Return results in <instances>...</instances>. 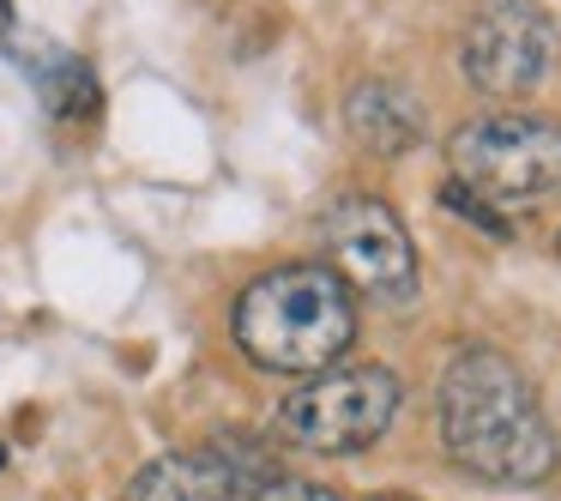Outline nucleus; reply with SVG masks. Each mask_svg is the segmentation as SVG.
Instances as JSON below:
<instances>
[{
  "label": "nucleus",
  "mask_w": 561,
  "mask_h": 501,
  "mask_svg": "<svg viewBox=\"0 0 561 501\" xmlns=\"http://www.w3.org/2000/svg\"><path fill=\"white\" fill-rule=\"evenodd\" d=\"M254 501H344V496H332L327 483H308V477H278V483H266Z\"/></svg>",
  "instance_id": "9d476101"
},
{
  "label": "nucleus",
  "mask_w": 561,
  "mask_h": 501,
  "mask_svg": "<svg viewBox=\"0 0 561 501\" xmlns=\"http://www.w3.org/2000/svg\"><path fill=\"white\" fill-rule=\"evenodd\" d=\"M459 61L477 91H489V98H525L556 67V19L537 0H489L483 13L465 25Z\"/></svg>",
  "instance_id": "423d86ee"
},
{
  "label": "nucleus",
  "mask_w": 561,
  "mask_h": 501,
  "mask_svg": "<svg viewBox=\"0 0 561 501\" xmlns=\"http://www.w3.org/2000/svg\"><path fill=\"white\" fill-rule=\"evenodd\" d=\"M320 242L339 260V278L368 291L375 303L399 308L416 296V248L404 236L399 212L380 194H344L320 218Z\"/></svg>",
  "instance_id": "39448f33"
},
{
  "label": "nucleus",
  "mask_w": 561,
  "mask_h": 501,
  "mask_svg": "<svg viewBox=\"0 0 561 501\" xmlns=\"http://www.w3.org/2000/svg\"><path fill=\"white\" fill-rule=\"evenodd\" d=\"M236 344L266 375H320L356 344V296L327 260L272 266L236 296Z\"/></svg>",
  "instance_id": "f03ea898"
},
{
  "label": "nucleus",
  "mask_w": 561,
  "mask_h": 501,
  "mask_svg": "<svg viewBox=\"0 0 561 501\" xmlns=\"http://www.w3.org/2000/svg\"><path fill=\"white\" fill-rule=\"evenodd\" d=\"M344 127H351V139L363 151H375V158H404V151L423 139V110H416V98L404 86L368 79V86H356L351 103H344Z\"/></svg>",
  "instance_id": "6e6552de"
},
{
  "label": "nucleus",
  "mask_w": 561,
  "mask_h": 501,
  "mask_svg": "<svg viewBox=\"0 0 561 501\" xmlns=\"http://www.w3.org/2000/svg\"><path fill=\"white\" fill-rule=\"evenodd\" d=\"M453 182L489 206H531L561 194V115H477L447 139Z\"/></svg>",
  "instance_id": "7ed1b4c3"
},
{
  "label": "nucleus",
  "mask_w": 561,
  "mask_h": 501,
  "mask_svg": "<svg viewBox=\"0 0 561 501\" xmlns=\"http://www.w3.org/2000/svg\"><path fill=\"white\" fill-rule=\"evenodd\" d=\"M236 489H242V471L224 459V447H182L151 459L122 489V501H236Z\"/></svg>",
  "instance_id": "0eeeda50"
},
{
  "label": "nucleus",
  "mask_w": 561,
  "mask_h": 501,
  "mask_svg": "<svg viewBox=\"0 0 561 501\" xmlns=\"http://www.w3.org/2000/svg\"><path fill=\"white\" fill-rule=\"evenodd\" d=\"M440 441L459 471L531 489L561 471V441L513 356L465 344L440 375Z\"/></svg>",
  "instance_id": "f257e3e1"
},
{
  "label": "nucleus",
  "mask_w": 561,
  "mask_h": 501,
  "mask_svg": "<svg viewBox=\"0 0 561 501\" xmlns=\"http://www.w3.org/2000/svg\"><path fill=\"white\" fill-rule=\"evenodd\" d=\"M25 67H31V86H37L43 110H49L55 122H91V115H98L103 91H98V73H91L79 55L43 49V55H31Z\"/></svg>",
  "instance_id": "1a4fd4ad"
},
{
  "label": "nucleus",
  "mask_w": 561,
  "mask_h": 501,
  "mask_svg": "<svg viewBox=\"0 0 561 501\" xmlns=\"http://www.w3.org/2000/svg\"><path fill=\"white\" fill-rule=\"evenodd\" d=\"M556 254H561V236H556Z\"/></svg>",
  "instance_id": "ddd939ff"
},
{
  "label": "nucleus",
  "mask_w": 561,
  "mask_h": 501,
  "mask_svg": "<svg viewBox=\"0 0 561 501\" xmlns=\"http://www.w3.org/2000/svg\"><path fill=\"white\" fill-rule=\"evenodd\" d=\"M0 43H13V0H0Z\"/></svg>",
  "instance_id": "f8f14e48"
},
{
  "label": "nucleus",
  "mask_w": 561,
  "mask_h": 501,
  "mask_svg": "<svg viewBox=\"0 0 561 501\" xmlns=\"http://www.w3.org/2000/svg\"><path fill=\"white\" fill-rule=\"evenodd\" d=\"M440 200H447V206H453V212H465V218H477V224H483V230H495V236H507V218H495V212H489V200H477V194H471V187H459V182H447V194H440Z\"/></svg>",
  "instance_id": "9b49d317"
},
{
  "label": "nucleus",
  "mask_w": 561,
  "mask_h": 501,
  "mask_svg": "<svg viewBox=\"0 0 561 501\" xmlns=\"http://www.w3.org/2000/svg\"><path fill=\"white\" fill-rule=\"evenodd\" d=\"M0 465H7V453H0Z\"/></svg>",
  "instance_id": "4468645a"
},
{
  "label": "nucleus",
  "mask_w": 561,
  "mask_h": 501,
  "mask_svg": "<svg viewBox=\"0 0 561 501\" xmlns=\"http://www.w3.org/2000/svg\"><path fill=\"white\" fill-rule=\"evenodd\" d=\"M399 417V375L380 363H332L302 375L278 405V435L302 453H363Z\"/></svg>",
  "instance_id": "20e7f679"
}]
</instances>
